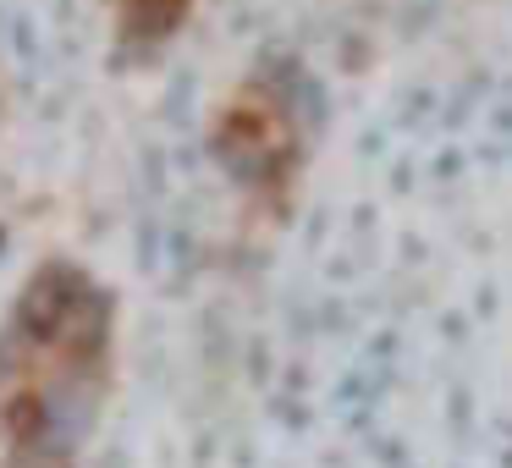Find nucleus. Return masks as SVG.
I'll return each mask as SVG.
<instances>
[{"mask_svg":"<svg viewBox=\"0 0 512 468\" xmlns=\"http://www.w3.org/2000/svg\"><path fill=\"white\" fill-rule=\"evenodd\" d=\"M67 292H72V276H61V270H45V276L28 287V298H23L28 331H61V325H67V314H72Z\"/></svg>","mask_w":512,"mask_h":468,"instance_id":"f257e3e1","label":"nucleus"}]
</instances>
